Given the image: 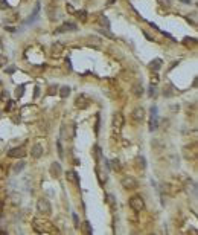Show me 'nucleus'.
<instances>
[{
	"mask_svg": "<svg viewBox=\"0 0 198 235\" xmlns=\"http://www.w3.org/2000/svg\"><path fill=\"white\" fill-rule=\"evenodd\" d=\"M41 154H43V148H41V145H34L32 147V157H35V159H38V157H41Z\"/></svg>",
	"mask_w": 198,
	"mask_h": 235,
	"instance_id": "obj_11",
	"label": "nucleus"
},
{
	"mask_svg": "<svg viewBox=\"0 0 198 235\" xmlns=\"http://www.w3.org/2000/svg\"><path fill=\"white\" fill-rule=\"evenodd\" d=\"M23 93H24V86H19V87H17V92H15L17 98H22Z\"/></svg>",
	"mask_w": 198,
	"mask_h": 235,
	"instance_id": "obj_25",
	"label": "nucleus"
},
{
	"mask_svg": "<svg viewBox=\"0 0 198 235\" xmlns=\"http://www.w3.org/2000/svg\"><path fill=\"white\" fill-rule=\"evenodd\" d=\"M37 209H38V212L43 214V215H49V214L52 212V206H50V203H49L47 198H40V200L37 202Z\"/></svg>",
	"mask_w": 198,
	"mask_h": 235,
	"instance_id": "obj_2",
	"label": "nucleus"
},
{
	"mask_svg": "<svg viewBox=\"0 0 198 235\" xmlns=\"http://www.w3.org/2000/svg\"><path fill=\"white\" fill-rule=\"evenodd\" d=\"M98 20H99V23H101L102 28H107V29L110 28V20L107 19L105 15H99V19H98Z\"/></svg>",
	"mask_w": 198,
	"mask_h": 235,
	"instance_id": "obj_15",
	"label": "nucleus"
},
{
	"mask_svg": "<svg viewBox=\"0 0 198 235\" xmlns=\"http://www.w3.org/2000/svg\"><path fill=\"white\" fill-rule=\"evenodd\" d=\"M66 9H67V12H70V14H75V8L72 6V5H69V3H67V6H66Z\"/></svg>",
	"mask_w": 198,
	"mask_h": 235,
	"instance_id": "obj_28",
	"label": "nucleus"
},
{
	"mask_svg": "<svg viewBox=\"0 0 198 235\" xmlns=\"http://www.w3.org/2000/svg\"><path fill=\"white\" fill-rule=\"evenodd\" d=\"M6 8H8L6 0H0V9H6Z\"/></svg>",
	"mask_w": 198,
	"mask_h": 235,
	"instance_id": "obj_29",
	"label": "nucleus"
},
{
	"mask_svg": "<svg viewBox=\"0 0 198 235\" xmlns=\"http://www.w3.org/2000/svg\"><path fill=\"white\" fill-rule=\"evenodd\" d=\"M12 72H15V69H14V67H9V69H6V74H12Z\"/></svg>",
	"mask_w": 198,
	"mask_h": 235,
	"instance_id": "obj_34",
	"label": "nucleus"
},
{
	"mask_svg": "<svg viewBox=\"0 0 198 235\" xmlns=\"http://www.w3.org/2000/svg\"><path fill=\"white\" fill-rule=\"evenodd\" d=\"M98 130H99V116L96 117V133H98Z\"/></svg>",
	"mask_w": 198,
	"mask_h": 235,
	"instance_id": "obj_35",
	"label": "nucleus"
},
{
	"mask_svg": "<svg viewBox=\"0 0 198 235\" xmlns=\"http://www.w3.org/2000/svg\"><path fill=\"white\" fill-rule=\"evenodd\" d=\"M99 32H101L102 35H105V37H108V38H116V37H114V34H111V32H110L108 29H107V28L99 29Z\"/></svg>",
	"mask_w": 198,
	"mask_h": 235,
	"instance_id": "obj_22",
	"label": "nucleus"
},
{
	"mask_svg": "<svg viewBox=\"0 0 198 235\" xmlns=\"http://www.w3.org/2000/svg\"><path fill=\"white\" fill-rule=\"evenodd\" d=\"M161 64H163V61H161L160 58H156V60H152V61L149 63V69H152V70H159V69L161 67Z\"/></svg>",
	"mask_w": 198,
	"mask_h": 235,
	"instance_id": "obj_12",
	"label": "nucleus"
},
{
	"mask_svg": "<svg viewBox=\"0 0 198 235\" xmlns=\"http://www.w3.org/2000/svg\"><path fill=\"white\" fill-rule=\"evenodd\" d=\"M137 164H139V168H142V169L146 168V160H145V157L139 156V157H137Z\"/></svg>",
	"mask_w": 198,
	"mask_h": 235,
	"instance_id": "obj_23",
	"label": "nucleus"
},
{
	"mask_svg": "<svg viewBox=\"0 0 198 235\" xmlns=\"http://www.w3.org/2000/svg\"><path fill=\"white\" fill-rule=\"evenodd\" d=\"M110 165H111V168H113L114 171H119V169H121V162H119V159H113V160L110 162Z\"/></svg>",
	"mask_w": 198,
	"mask_h": 235,
	"instance_id": "obj_20",
	"label": "nucleus"
},
{
	"mask_svg": "<svg viewBox=\"0 0 198 235\" xmlns=\"http://www.w3.org/2000/svg\"><path fill=\"white\" fill-rule=\"evenodd\" d=\"M183 43H184V46H187V48H191V46H195L197 44V38H189V37H186L184 40H183Z\"/></svg>",
	"mask_w": 198,
	"mask_h": 235,
	"instance_id": "obj_18",
	"label": "nucleus"
},
{
	"mask_svg": "<svg viewBox=\"0 0 198 235\" xmlns=\"http://www.w3.org/2000/svg\"><path fill=\"white\" fill-rule=\"evenodd\" d=\"M69 95H70V87L64 86V87L60 89V96H61V98H67Z\"/></svg>",
	"mask_w": 198,
	"mask_h": 235,
	"instance_id": "obj_17",
	"label": "nucleus"
},
{
	"mask_svg": "<svg viewBox=\"0 0 198 235\" xmlns=\"http://www.w3.org/2000/svg\"><path fill=\"white\" fill-rule=\"evenodd\" d=\"M61 173H62L61 165L58 164V162H53V164L50 165V174H52L53 177H60V176H61Z\"/></svg>",
	"mask_w": 198,
	"mask_h": 235,
	"instance_id": "obj_8",
	"label": "nucleus"
},
{
	"mask_svg": "<svg viewBox=\"0 0 198 235\" xmlns=\"http://www.w3.org/2000/svg\"><path fill=\"white\" fill-rule=\"evenodd\" d=\"M67 31H76V25L75 23H64L57 29V32H67Z\"/></svg>",
	"mask_w": 198,
	"mask_h": 235,
	"instance_id": "obj_10",
	"label": "nucleus"
},
{
	"mask_svg": "<svg viewBox=\"0 0 198 235\" xmlns=\"http://www.w3.org/2000/svg\"><path fill=\"white\" fill-rule=\"evenodd\" d=\"M156 95V87L151 84V87H149V96H154Z\"/></svg>",
	"mask_w": 198,
	"mask_h": 235,
	"instance_id": "obj_32",
	"label": "nucleus"
},
{
	"mask_svg": "<svg viewBox=\"0 0 198 235\" xmlns=\"http://www.w3.org/2000/svg\"><path fill=\"white\" fill-rule=\"evenodd\" d=\"M90 98L87 96V95H79V96H76V99H75V105L78 107V108H81V110H84V108H87L88 105H90Z\"/></svg>",
	"mask_w": 198,
	"mask_h": 235,
	"instance_id": "obj_3",
	"label": "nucleus"
},
{
	"mask_svg": "<svg viewBox=\"0 0 198 235\" xmlns=\"http://www.w3.org/2000/svg\"><path fill=\"white\" fill-rule=\"evenodd\" d=\"M131 117H133L136 122H142L143 119H145V110H143V108H140V107L134 108L133 113H131Z\"/></svg>",
	"mask_w": 198,
	"mask_h": 235,
	"instance_id": "obj_7",
	"label": "nucleus"
},
{
	"mask_svg": "<svg viewBox=\"0 0 198 235\" xmlns=\"http://www.w3.org/2000/svg\"><path fill=\"white\" fill-rule=\"evenodd\" d=\"M8 156L9 157H15V159H20V157H24L26 156V151L23 147H17V148H11L8 151Z\"/></svg>",
	"mask_w": 198,
	"mask_h": 235,
	"instance_id": "obj_6",
	"label": "nucleus"
},
{
	"mask_svg": "<svg viewBox=\"0 0 198 235\" xmlns=\"http://www.w3.org/2000/svg\"><path fill=\"white\" fill-rule=\"evenodd\" d=\"M82 226H84V232H85V234H88V235H92V234H93V229H92V226H90V223H88V221H85Z\"/></svg>",
	"mask_w": 198,
	"mask_h": 235,
	"instance_id": "obj_24",
	"label": "nucleus"
},
{
	"mask_svg": "<svg viewBox=\"0 0 198 235\" xmlns=\"http://www.w3.org/2000/svg\"><path fill=\"white\" fill-rule=\"evenodd\" d=\"M107 198H108V200H107V202H108V205H110L111 208H114V195L108 194V195H107Z\"/></svg>",
	"mask_w": 198,
	"mask_h": 235,
	"instance_id": "obj_26",
	"label": "nucleus"
},
{
	"mask_svg": "<svg viewBox=\"0 0 198 235\" xmlns=\"http://www.w3.org/2000/svg\"><path fill=\"white\" fill-rule=\"evenodd\" d=\"M57 145H58V153H60V157H62V156H64V153H62V145H61V142H60V141H58V143H57Z\"/></svg>",
	"mask_w": 198,
	"mask_h": 235,
	"instance_id": "obj_27",
	"label": "nucleus"
},
{
	"mask_svg": "<svg viewBox=\"0 0 198 235\" xmlns=\"http://www.w3.org/2000/svg\"><path fill=\"white\" fill-rule=\"evenodd\" d=\"M72 217H73V221H75V228H79V221H78V215H76V214H73V215H72Z\"/></svg>",
	"mask_w": 198,
	"mask_h": 235,
	"instance_id": "obj_31",
	"label": "nucleus"
},
{
	"mask_svg": "<svg viewBox=\"0 0 198 235\" xmlns=\"http://www.w3.org/2000/svg\"><path fill=\"white\" fill-rule=\"evenodd\" d=\"M122 186H123L125 189H136V188L139 186V183H137V180L134 179V177L125 176V177L122 179Z\"/></svg>",
	"mask_w": 198,
	"mask_h": 235,
	"instance_id": "obj_4",
	"label": "nucleus"
},
{
	"mask_svg": "<svg viewBox=\"0 0 198 235\" xmlns=\"http://www.w3.org/2000/svg\"><path fill=\"white\" fill-rule=\"evenodd\" d=\"M50 50H52L53 55H60V53L62 52V44H61V43H53L52 48H50Z\"/></svg>",
	"mask_w": 198,
	"mask_h": 235,
	"instance_id": "obj_13",
	"label": "nucleus"
},
{
	"mask_svg": "<svg viewBox=\"0 0 198 235\" xmlns=\"http://www.w3.org/2000/svg\"><path fill=\"white\" fill-rule=\"evenodd\" d=\"M130 206L133 211L136 212H142L143 209H145V202H143V198L140 195H134L130 198Z\"/></svg>",
	"mask_w": 198,
	"mask_h": 235,
	"instance_id": "obj_1",
	"label": "nucleus"
},
{
	"mask_svg": "<svg viewBox=\"0 0 198 235\" xmlns=\"http://www.w3.org/2000/svg\"><path fill=\"white\" fill-rule=\"evenodd\" d=\"M182 2H184V3H189V2H191V0H182Z\"/></svg>",
	"mask_w": 198,
	"mask_h": 235,
	"instance_id": "obj_37",
	"label": "nucleus"
},
{
	"mask_svg": "<svg viewBox=\"0 0 198 235\" xmlns=\"http://www.w3.org/2000/svg\"><path fill=\"white\" fill-rule=\"evenodd\" d=\"M157 127H159L157 116H151V121H149V130H151V131H154V130H157Z\"/></svg>",
	"mask_w": 198,
	"mask_h": 235,
	"instance_id": "obj_16",
	"label": "nucleus"
},
{
	"mask_svg": "<svg viewBox=\"0 0 198 235\" xmlns=\"http://www.w3.org/2000/svg\"><path fill=\"white\" fill-rule=\"evenodd\" d=\"M55 93V87H50V90H49V95H53Z\"/></svg>",
	"mask_w": 198,
	"mask_h": 235,
	"instance_id": "obj_36",
	"label": "nucleus"
},
{
	"mask_svg": "<svg viewBox=\"0 0 198 235\" xmlns=\"http://www.w3.org/2000/svg\"><path fill=\"white\" fill-rule=\"evenodd\" d=\"M66 179L69 180L70 183H75L76 186L79 185V177H78V174L75 173V171H67V173H66Z\"/></svg>",
	"mask_w": 198,
	"mask_h": 235,
	"instance_id": "obj_9",
	"label": "nucleus"
},
{
	"mask_svg": "<svg viewBox=\"0 0 198 235\" xmlns=\"http://www.w3.org/2000/svg\"><path fill=\"white\" fill-rule=\"evenodd\" d=\"M12 105H14V104H12V101H8V104H6V110H11Z\"/></svg>",
	"mask_w": 198,
	"mask_h": 235,
	"instance_id": "obj_33",
	"label": "nucleus"
},
{
	"mask_svg": "<svg viewBox=\"0 0 198 235\" xmlns=\"http://www.w3.org/2000/svg\"><path fill=\"white\" fill-rule=\"evenodd\" d=\"M75 15L78 17L81 22H85L87 20V12L85 11H75Z\"/></svg>",
	"mask_w": 198,
	"mask_h": 235,
	"instance_id": "obj_19",
	"label": "nucleus"
},
{
	"mask_svg": "<svg viewBox=\"0 0 198 235\" xmlns=\"http://www.w3.org/2000/svg\"><path fill=\"white\" fill-rule=\"evenodd\" d=\"M113 127L118 131L122 130V127H123V116H122V113H114L113 115Z\"/></svg>",
	"mask_w": 198,
	"mask_h": 235,
	"instance_id": "obj_5",
	"label": "nucleus"
},
{
	"mask_svg": "<svg viewBox=\"0 0 198 235\" xmlns=\"http://www.w3.org/2000/svg\"><path fill=\"white\" fill-rule=\"evenodd\" d=\"M6 63H8V60H6L5 57H2V55H0V67H2V66H5Z\"/></svg>",
	"mask_w": 198,
	"mask_h": 235,
	"instance_id": "obj_30",
	"label": "nucleus"
},
{
	"mask_svg": "<svg viewBox=\"0 0 198 235\" xmlns=\"http://www.w3.org/2000/svg\"><path fill=\"white\" fill-rule=\"evenodd\" d=\"M23 168H24V162L22 160V162H19V164H15V165H14V173H15V174H19Z\"/></svg>",
	"mask_w": 198,
	"mask_h": 235,
	"instance_id": "obj_21",
	"label": "nucleus"
},
{
	"mask_svg": "<svg viewBox=\"0 0 198 235\" xmlns=\"http://www.w3.org/2000/svg\"><path fill=\"white\" fill-rule=\"evenodd\" d=\"M142 93H143L142 84H134V86H133V95H134V96H142Z\"/></svg>",
	"mask_w": 198,
	"mask_h": 235,
	"instance_id": "obj_14",
	"label": "nucleus"
}]
</instances>
